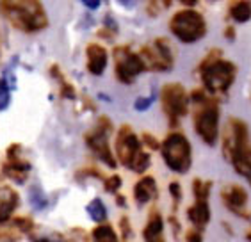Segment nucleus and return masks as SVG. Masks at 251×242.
Instances as JSON below:
<instances>
[{
    "label": "nucleus",
    "mask_w": 251,
    "mask_h": 242,
    "mask_svg": "<svg viewBox=\"0 0 251 242\" xmlns=\"http://www.w3.org/2000/svg\"><path fill=\"white\" fill-rule=\"evenodd\" d=\"M0 13L15 29L27 34H34L49 27L47 11L38 0H2Z\"/></svg>",
    "instance_id": "nucleus-3"
},
{
    "label": "nucleus",
    "mask_w": 251,
    "mask_h": 242,
    "mask_svg": "<svg viewBox=\"0 0 251 242\" xmlns=\"http://www.w3.org/2000/svg\"><path fill=\"white\" fill-rule=\"evenodd\" d=\"M160 102L164 114L169 120V126H178L180 118L187 116L189 112V95L185 87L178 82H169L160 89Z\"/></svg>",
    "instance_id": "nucleus-8"
},
{
    "label": "nucleus",
    "mask_w": 251,
    "mask_h": 242,
    "mask_svg": "<svg viewBox=\"0 0 251 242\" xmlns=\"http://www.w3.org/2000/svg\"><path fill=\"white\" fill-rule=\"evenodd\" d=\"M223 228H225V230H226V232L230 233V235H232V228H230V224H228V223H223Z\"/></svg>",
    "instance_id": "nucleus-45"
},
{
    "label": "nucleus",
    "mask_w": 251,
    "mask_h": 242,
    "mask_svg": "<svg viewBox=\"0 0 251 242\" xmlns=\"http://www.w3.org/2000/svg\"><path fill=\"white\" fill-rule=\"evenodd\" d=\"M160 233H164V219H162V216L157 210H153L150 214V218H148L145 230H143V237L148 239L153 237V235H160Z\"/></svg>",
    "instance_id": "nucleus-21"
},
{
    "label": "nucleus",
    "mask_w": 251,
    "mask_h": 242,
    "mask_svg": "<svg viewBox=\"0 0 251 242\" xmlns=\"http://www.w3.org/2000/svg\"><path fill=\"white\" fill-rule=\"evenodd\" d=\"M120 230H121V237L123 242H130L132 239V226H130V219L126 216H121L120 219Z\"/></svg>",
    "instance_id": "nucleus-31"
},
{
    "label": "nucleus",
    "mask_w": 251,
    "mask_h": 242,
    "mask_svg": "<svg viewBox=\"0 0 251 242\" xmlns=\"http://www.w3.org/2000/svg\"><path fill=\"white\" fill-rule=\"evenodd\" d=\"M49 72H50V75H52V78H55L59 82V95H61V98L75 100V98H77V91H75V87H73L72 84L68 82V78L64 77V73L61 72L59 64H50Z\"/></svg>",
    "instance_id": "nucleus-18"
},
{
    "label": "nucleus",
    "mask_w": 251,
    "mask_h": 242,
    "mask_svg": "<svg viewBox=\"0 0 251 242\" xmlns=\"http://www.w3.org/2000/svg\"><path fill=\"white\" fill-rule=\"evenodd\" d=\"M230 18L237 24H246L251 20V2L248 0H239L230 4Z\"/></svg>",
    "instance_id": "nucleus-19"
},
{
    "label": "nucleus",
    "mask_w": 251,
    "mask_h": 242,
    "mask_svg": "<svg viewBox=\"0 0 251 242\" xmlns=\"http://www.w3.org/2000/svg\"><path fill=\"white\" fill-rule=\"evenodd\" d=\"M187 218L193 223V228L203 232V228L210 223V205L208 199H196L194 205L187 208Z\"/></svg>",
    "instance_id": "nucleus-16"
},
{
    "label": "nucleus",
    "mask_w": 251,
    "mask_h": 242,
    "mask_svg": "<svg viewBox=\"0 0 251 242\" xmlns=\"http://www.w3.org/2000/svg\"><path fill=\"white\" fill-rule=\"evenodd\" d=\"M221 201L225 203V207L230 210L232 214H235L237 218L251 221V212L246 210L248 205V191L242 185H226L221 191Z\"/></svg>",
    "instance_id": "nucleus-13"
},
{
    "label": "nucleus",
    "mask_w": 251,
    "mask_h": 242,
    "mask_svg": "<svg viewBox=\"0 0 251 242\" xmlns=\"http://www.w3.org/2000/svg\"><path fill=\"white\" fill-rule=\"evenodd\" d=\"M11 224H13V228L15 230H18L20 233H25V235H30L34 230V221L30 218H27V216H22V218H15L13 221H11Z\"/></svg>",
    "instance_id": "nucleus-26"
},
{
    "label": "nucleus",
    "mask_w": 251,
    "mask_h": 242,
    "mask_svg": "<svg viewBox=\"0 0 251 242\" xmlns=\"http://www.w3.org/2000/svg\"><path fill=\"white\" fill-rule=\"evenodd\" d=\"M30 242H66L63 237L59 235H50V237H36V235H30Z\"/></svg>",
    "instance_id": "nucleus-37"
},
{
    "label": "nucleus",
    "mask_w": 251,
    "mask_h": 242,
    "mask_svg": "<svg viewBox=\"0 0 251 242\" xmlns=\"http://www.w3.org/2000/svg\"><path fill=\"white\" fill-rule=\"evenodd\" d=\"M246 241H248V242H251V226L248 228V232H246Z\"/></svg>",
    "instance_id": "nucleus-46"
},
{
    "label": "nucleus",
    "mask_w": 251,
    "mask_h": 242,
    "mask_svg": "<svg viewBox=\"0 0 251 242\" xmlns=\"http://www.w3.org/2000/svg\"><path fill=\"white\" fill-rule=\"evenodd\" d=\"M5 157L7 159L2 162V173L9 180H15L16 184H24L29 171L32 169V166L29 160H25L22 157V145L15 143V145L7 146Z\"/></svg>",
    "instance_id": "nucleus-12"
},
{
    "label": "nucleus",
    "mask_w": 251,
    "mask_h": 242,
    "mask_svg": "<svg viewBox=\"0 0 251 242\" xmlns=\"http://www.w3.org/2000/svg\"><path fill=\"white\" fill-rule=\"evenodd\" d=\"M103 22H105V24H103V29H107V30H109V32H112V34L116 36V34H118V30H120V29H118L116 20L112 18L111 15H107V16H105V20H103Z\"/></svg>",
    "instance_id": "nucleus-35"
},
{
    "label": "nucleus",
    "mask_w": 251,
    "mask_h": 242,
    "mask_svg": "<svg viewBox=\"0 0 251 242\" xmlns=\"http://www.w3.org/2000/svg\"><path fill=\"white\" fill-rule=\"evenodd\" d=\"M121 184H123V180H121V176H118V174H112V176H109V178L103 180V189L107 191V193H111L116 196L118 191H120Z\"/></svg>",
    "instance_id": "nucleus-29"
},
{
    "label": "nucleus",
    "mask_w": 251,
    "mask_h": 242,
    "mask_svg": "<svg viewBox=\"0 0 251 242\" xmlns=\"http://www.w3.org/2000/svg\"><path fill=\"white\" fill-rule=\"evenodd\" d=\"M193 102V126L196 136L208 146H216L219 141V103L205 89H194L189 95Z\"/></svg>",
    "instance_id": "nucleus-2"
},
{
    "label": "nucleus",
    "mask_w": 251,
    "mask_h": 242,
    "mask_svg": "<svg viewBox=\"0 0 251 242\" xmlns=\"http://www.w3.org/2000/svg\"><path fill=\"white\" fill-rule=\"evenodd\" d=\"M182 4L187 5V7H191V9H194V7H196V4H198V2H196V0H182Z\"/></svg>",
    "instance_id": "nucleus-43"
},
{
    "label": "nucleus",
    "mask_w": 251,
    "mask_h": 242,
    "mask_svg": "<svg viewBox=\"0 0 251 242\" xmlns=\"http://www.w3.org/2000/svg\"><path fill=\"white\" fill-rule=\"evenodd\" d=\"M250 184H251V178H250Z\"/></svg>",
    "instance_id": "nucleus-47"
},
{
    "label": "nucleus",
    "mask_w": 251,
    "mask_h": 242,
    "mask_svg": "<svg viewBox=\"0 0 251 242\" xmlns=\"http://www.w3.org/2000/svg\"><path fill=\"white\" fill-rule=\"evenodd\" d=\"M169 30L176 39L185 45L201 41L208 32L207 22L196 9H180L169 20Z\"/></svg>",
    "instance_id": "nucleus-5"
},
{
    "label": "nucleus",
    "mask_w": 251,
    "mask_h": 242,
    "mask_svg": "<svg viewBox=\"0 0 251 242\" xmlns=\"http://www.w3.org/2000/svg\"><path fill=\"white\" fill-rule=\"evenodd\" d=\"M141 151H143V146L137 134L132 130L130 125H123L118 130L116 137V160H120L121 166L132 169V164Z\"/></svg>",
    "instance_id": "nucleus-11"
},
{
    "label": "nucleus",
    "mask_w": 251,
    "mask_h": 242,
    "mask_svg": "<svg viewBox=\"0 0 251 242\" xmlns=\"http://www.w3.org/2000/svg\"><path fill=\"white\" fill-rule=\"evenodd\" d=\"M112 59H114V73L121 84H132L141 73L146 72V64L139 53L130 50L128 45H121L112 50Z\"/></svg>",
    "instance_id": "nucleus-9"
},
{
    "label": "nucleus",
    "mask_w": 251,
    "mask_h": 242,
    "mask_svg": "<svg viewBox=\"0 0 251 242\" xmlns=\"http://www.w3.org/2000/svg\"><path fill=\"white\" fill-rule=\"evenodd\" d=\"M100 0H82V5L84 7H87L89 11H97L98 7H100Z\"/></svg>",
    "instance_id": "nucleus-39"
},
{
    "label": "nucleus",
    "mask_w": 251,
    "mask_h": 242,
    "mask_svg": "<svg viewBox=\"0 0 251 242\" xmlns=\"http://www.w3.org/2000/svg\"><path fill=\"white\" fill-rule=\"evenodd\" d=\"M112 132V121L109 116H100L97 121V125L93 126V130H89L84 136L87 148L93 151V155L97 157L100 162H103L109 168H116L118 160L112 153L111 146H109V136Z\"/></svg>",
    "instance_id": "nucleus-7"
},
{
    "label": "nucleus",
    "mask_w": 251,
    "mask_h": 242,
    "mask_svg": "<svg viewBox=\"0 0 251 242\" xmlns=\"http://www.w3.org/2000/svg\"><path fill=\"white\" fill-rule=\"evenodd\" d=\"M11 89L9 86H7V82H5L4 78H0V112L5 111L7 107H9L11 103Z\"/></svg>",
    "instance_id": "nucleus-27"
},
{
    "label": "nucleus",
    "mask_w": 251,
    "mask_h": 242,
    "mask_svg": "<svg viewBox=\"0 0 251 242\" xmlns=\"http://www.w3.org/2000/svg\"><path fill=\"white\" fill-rule=\"evenodd\" d=\"M159 196V189H157V182L153 176H143L137 180L134 185V199L137 205H148Z\"/></svg>",
    "instance_id": "nucleus-15"
},
{
    "label": "nucleus",
    "mask_w": 251,
    "mask_h": 242,
    "mask_svg": "<svg viewBox=\"0 0 251 242\" xmlns=\"http://www.w3.org/2000/svg\"><path fill=\"white\" fill-rule=\"evenodd\" d=\"M160 155L169 169L176 174L189 173L193 166V148L182 132H171L160 143Z\"/></svg>",
    "instance_id": "nucleus-4"
},
{
    "label": "nucleus",
    "mask_w": 251,
    "mask_h": 242,
    "mask_svg": "<svg viewBox=\"0 0 251 242\" xmlns=\"http://www.w3.org/2000/svg\"><path fill=\"white\" fill-rule=\"evenodd\" d=\"M169 5H171V2H150L146 13L150 16H159V13H160L159 7H169Z\"/></svg>",
    "instance_id": "nucleus-34"
},
{
    "label": "nucleus",
    "mask_w": 251,
    "mask_h": 242,
    "mask_svg": "<svg viewBox=\"0 0 251 242\" xmlns=\"http://www.w3.org/2000/svg\"><path fill=\"white\" fill-rule=\"evenodd\" d=\"M223 157L233 166V171L251 178V141L250 128L241 118H230L223 130Z\"/></svg>",
    "instance_id": "nucleus-1"
},
{
    "label": "nucleus",
    "mask_w": 251,
    "mask_h": 242,
    "mask_svg": "<svg viewBox=\"0 0 251 242\" xmlns=\"http://www.w3.org/2000/svg\"><path fill=\"white\" fill-rule=\"evenodd\" d=\"M151 164V157L148 151H141L139 155H137V159L134 160V164H132V171L137 174H143L148 168H150Z\"/></svg>",
    "instance_id": "nucleus-25"
},
{
    "label": "nucleus",
    "mask_w": 251,
    "mask_h": 242,
    "mask_svg": "<svg viewBox=\"0 0 251 242\" xmlns=\"http://www.w3.org/2000/svg\"><path fill=\"white\" fill-rule=\"evenodd\" d=\"M198 73L201 77L203 89L210 97H225L233 86V80L237 77V66L232 61L219 59L208 66H198Z\"/></svg>",
    "instance_id": "nucleus-6"
},
{
    "label": "nucleus",
    "mask_w": 251,
    "mask_h": 242,
    "mask_svg": "<svg viewBox=\"0 0 251 242\" xmlns=\"http://www.w3.org/2000/svg\"><path fill=\"white\" fill-rule=\"evenodd\" d=\"M210 189H212V180L194 178L193 182L194 199H208L210 198Z\"/></svg>",
    "instance_id": "nucleus-24"
},
{
    "label": "nucleus",
    "mask_w": 251,
    "mask_h": 242,
    "mask_svg": "<svg viewBox=\"0 0 251 242\" xmlns=\"http://www.w3.org/2000/svg\"><path fill=\"white\" fill-rule=\"evenodd\" d=\"M86 212H87V216H89V219H91V221H95V223H98V224L105 223L107 216H109L105 203H103L100 198L91 199V201L87 203V207H86Z\"/></svg>",
    "instance_id": "nucleus-20"
},
{
    "label": "nucleus",
    "mask_w": 251,
    "mask_h": 242,
    "mask_svg": "<svg viewBox=\"0 0 251 242\" xmlns=\"http://www.w3.org/2000/svg\"><path fill=\"white\" fill-rule=\"evenodd\" d=\"M139 55L145 61L146 68L151 72H171L175 64L173 48L166 38H157L151 45H145L141 48Z\"/></svg>",
    "instance_id": "nucleus-10"
},
{
    "label": "nucleus",
    "mask_w": 251,
    "mask_h": 242,
    "mask_svg": "<svg viewBox=\"0 0 251 242\" xmlns=\"http://www.w3.org/2000/svg\"><path fill=\"white\" fill-rule=\"evenodd\" d=\"M29 203L32 205V208H36V210H45V208L50 205V199L45 196L41 187L34 185V187H30V191H29Z\"/></svg>",
    "instance_id": "nucleus-23"
},
{
    "label": "nucleus",
    "mask_w": 251,
    "mask_h": 242,
    "mask_svg": "<svg viewBox=\"0 0 251 242\" xmlns=\"http://www.w3.org/2000/svg\"><path fill=\"white\" fill-rule=\"evenodd\" d=\"M141 141L145 143V146L148 148V150H151V151L160 150V143L155 139V136H151V134H148V132H145V134L141 136Z\"/></svg>",
    "instance_id": "nucleus-33"
},
{
    "label": "nucleus",
    "mask_w": 251,
    "mask_h": 242,
    "mask_svg": "<svg viewBox=\"0 0 251 242\" xmlns=\"http://www.w3.org/2000/svg\"><path fill=\"white\" fill-rule=\"evenodd\" d=\"M168 221H169V224H171V228H173L175 235H178V233H180V221L175 218V214H173V216H169Z\"/></svg>",
    "instance_id": "nucleus-40"
},
{
    "label": "nucleus",
    "mask_w": 251,
    "mask_h": 242,
    "mask_svg": "<svg viewBox=\"0 0 251 242\" xmlns=\"http://www.w3.org/2000/svg\"><path fill=\"white\" fill-rule=\"evenodd\" d=\"M107 63H109V52H107L101 45L98 43H89L86 47V68L87 72L100 77L105 73Z\"/></svg>",
    "instance_id": "nucleus-14"
},
{
    "label": "nucleus",
    "mask_w": 251,
    "mask_h": 242,
    "mask_svg": "<svg viewBox=\"0 0 251 242\" xmlns=\"http://www.w3.org/2000/svg\"><path fill=\"white\" fill-rule=\"evenodd\" d=\"M95 176H97V178H103L100 171H98L97 168H93V166L82 168L80 171H77V173H75V178H77L78 182H80V180H86V178H95ZM103 180H105V178H103Z\"/></svg>",
    "instance_id": "nucleus-30"
},
{
    "label": "nucleus",
    "mask_w": 251,
    "mask_h": 242,
    "mask_svg": "<svg viewBox=\"0 0 251 242\" xmlns=\"http://www.w3.org/2000/svg\"><path fill=\"white\" fill-rule=\"evenodd\" d=\"M185 242H203V237H201V232L196 230V228H191L185 235Z\"/></svg>",
    "instance_id": "nucleus-36"
},
{
    "label": "nucleus",
    "mask_w": 251,
    "mask_h": 242,
    "mask_svg": "<svg viewBox=\"0 0 251 242\" xmlns=\"http://www.w3.org/2000/svg\"><path fill=\"white\" fill-rule=\"evenodd\" d=\"M20 205V196L11 187H2L0 191V224L9 223L11 216Z\"/></svg>",
    "instance_id": "nucleus-17"
},
{
    "label": "nucleus",
    "mask_w": 251,
    "mask_h": 242,
    "mask_svg": "<svg viewBox=\"0 0 251 242\" xmlns=\"http://www.w3.org/2000/svg\"><path fill=\"white\" fill-rule=\"evenodd\" d=\"M145 242H166V241H164V233H160V235H153V237L145 239Z\"/></svg>",
    "instance_id": "nucleus-41"
},
{
    "label": "nucleus",
    "mask_w": 251,
    "mask_h": 242,
    "mask_svg": "<svg viewBox=\"0 0 251 242\" xmlns=\"http://www.w3.org/2000/svg\"><path fill=\"white\" fill-rule=\"evenodd\" d=\"M120 5H123V7H134V2H126V0H121Z\"/></svg>",
    "instance_id": "nucleus-44"
},
{
    "label": "nucleus",
    "mask_w": 251,
    "mask_h": 242,
    "mask_svg": "<svg viewBox=\"0 0 251 242\" xmlns=\"http://www.w3.org/2000/svg\"><path fill=\"white\" fill-rule=\"evenodd\" d=\"M223 34H225V38H226L228 41H233V39L237 38L235 27H233V25H226V27H225V32H223Z\"/></svg>",
    "instance_id": "nucleus-38"
},
{
    "label": "nucleus",
    "mask_w": 251,
    "mask_h": 242,
    "mask_svg": "<svg viewBox=\"0 0 251 242\" xmlns=\"http://www.w3.org/2000/svg\"><path fill=\"white\" fill-rule=\"evenodd\" d=\"M91 239H93V242H120L116 232H114V228L107 223L98 224V226L93 228Z\"/></svg>",
    "instance_id": "nucleus-22"
},
{
    "label": "nucleus",
    "mask_w": 251,
    "mask_h": 242,
    "mask_svg": "<svg viewBox=\"0 0 251 242\" xmlns=\"http://www.w3.org/2000/svg\"><path fill=\"white\" fill-rule=\"evenodd\" d=\"M116 205L118 207H126V198L123 194H120V193L116 194Z\"/></svg>",
    "instance_id": "nucleus-42"
},
{
    "label": "nucleus",
    "mask_w": 251,
    "mask_h": 242,
    "mask_svg": "<svg viewBox=\"0 0 251 242\" xmlns=\"http://www.w3.org/2000/svg\"><path fill=\"white\" fill-rule=\"evenodd\" d=\"M169 194H171V199H173V214L178 210V205L182 201V185L180 182H171L169 184Z\"/></svg>",
    "instance_id": "nucleus-28"
},
{
    "label": "nucleus",
    "mask_w": 251,
    "mask_h": 242,
    "mask_svg": "<svg viewBox=\"0 0 251 242\" xmlns=\"http://www.w3.org/2000/svg\"><path fill=\"white\" fill-rule=\"evenodd\" d=\"M153 102H155V95H150V97H139L134 102V109L135 111H139V112H145V111L150 109Z\"/></svg>",
    "instance_id": "nucleus-32"
}]
</instances>
